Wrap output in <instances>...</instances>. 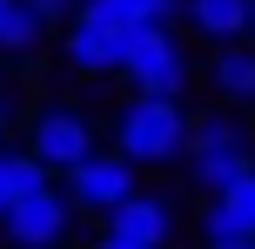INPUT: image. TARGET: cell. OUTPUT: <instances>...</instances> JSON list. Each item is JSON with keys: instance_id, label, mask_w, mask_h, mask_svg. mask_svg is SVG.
Instances as JSON below:
<instances>
[{"instance_id": "3957f363", "label": "cell", "mask_w": 255, "mask_h": 249, "mask_svg": "<svg viewBox=\"0 0 255 249\" xmlns=\"http://www.w3.org/2000/svg\"><path fill=\"white\" fill-rule=\"evenodd\" d=\"M94 121L81 115L74 101H47V108H34V121H27V155L40 162L47 175H67L74 162H88L94 155Z\"/></svg>"}, {"instance_id": "9a60e30c", "label": "cell", "mask_w": 255, "mask_h": 249, "mask_svg": "<svg viewBox=\"0 0 255 249\" xmlns=\"http://www.w3.org/2000/svg\"><path fill=\"white\" fill-rule=\"evenodd\" d=\"M249 135H242V121H229V115H188V148L181 155H215V148H242Z\"/></svg>"}, {"instance_id": "8fae6325", "label": "cell", "mask_w": 255, "mask_h": 249, "mask_svg": "<svg viewBox=\"0 0 255 249\" xmlns=\"http://www.w3.org/2000/svg\"><path fill=\"white\" fill-rule=\"evenodd\" d=\"M181 13H188V27L202 40H249V0H181Z\"/></svg>"}, {"instance_id": "e0dca14e", "label": "cell", "mask_w": 255, "mask_h": 249, "mask_svg": "<svg viewBox=\"0 0 255 249\" xmlns=\"http://www.w3.org/2000/svg\"><path fill=\"white\" fill-rule=\"evenodd\" d=\"M94 249H141V243H121V236H108V229H101V243H94Z\"/></svg>"}, {"instance_id": "7c38bea8", "label": "cell", "mask_w": 255, "mask_h": 249, "mask_svg": "<svg viewBox=\"0 0 255 249\" xmlns=\"http://www.w3.org/2000/svg\"><path fill=\"white\" fill-rule=\"evenodd\" d=\"M255 169V148H215V155H188V175H195V189H208V196H222L229 182H242V175Z\"/></svg>"}, {"instance_id": "7a4b0ae2", "label": "cell", "mask_w": 255, "mask_h": 249, "mask_svg": "<svg viewBox=\"0 0 255 249\" xmlns=\"http://www.w3.org/2000/svg\"><path fill=\"white\" fill-rule=\"evenodd\" d=\"M115 74L128 81L134 94H181L188 88V47H181V34L168 20H154V27H134V34L121 40V67Z\"/></svg>"}, {"instance_id": "8992f818", "label": "cell", "mask_w": 255, "mask_h": 249, "mask_svg": "<svg viewBox=\"0 0 255 249\" xmlns=\"http://www.w3.org/2000/svg\"><path fill=\"white\" fill-rule=\"evenodd\" d=\"M108 223V236H121V243H141V249H168L175 243V202L168 196H128V202H115V209L101 216Z\"/></svg>"}, {"instance_id": "ba28073f", "label": "cell", "mask_w": 255, "mask_h": 249, "mask_svg": "<svg viewBox=\"0 0 255 249\" xmlns=\"http://www.w3.org/2000/svg\"><path fill=\"white\" fill-rule=\"evenodd\" d=\"M61 54H67L74 74L101 81V74H115V67H121V34H108V27H94V20H67Z\"/></svg>"}, {"instance_id": "4fadbf2b", "label": "cell", "mask_w": 255, "mask_h": 249, "mask_svg": "<svg viewBox=\"0 0 255 249\" xmlns=\"http://www.w3.org/2000/svg\"><path fill=\"white\" fill-rule=\"evenodd\" d=\"M40 182H54V175L40 169V162L27 155V148H7V142H0V216H7L20 196H34Z\"/></svg>"}, {"instance_id": "ffe728a7", "label": "cell", "mask_w": 255, "mask_h": 249, "mask_svg": "<svg viewBox=\"0 0 255 249\" xmlns=\"http://www.w3.org/2000/svg\"><path fill=\"white\" fill-rule=\"evenodd\" d=\"M249 47H255V0H249Z\"/></svg>"}, {"instance_id": "9c48e42d", "label": "cell", "mask_w": 255, "mask_h": 249, "mask_svg": "<svg viewBox=\"0 0 255 249\" xmlns=\"http://www.w3.org/2000/svg\"><path fill=\"white\" fill-rule=\"evenodd\" d=\"M168 13H181V0H81L67 20H94V27H108V34H134V27H154V20H168Z\"/></svg>"}, {"instance_id": "2e32d148", "label": "cell", "mask_w": 255, "mask_h": 249, "mask_svg": "<svg viewBox=\"0 0 255 249\" xmlns=\"http://www.w3.org/2000/svg\"><path fill=\"white\" fill-rule=\"evenodd\" d=\"M27 7H34V13H40V20H47V27H54V20H67V13H74V7H81V0H27Z\"/></svg>"}, {"instance_id": "ac0fdd59", "label": "cell", "mask_w": 255, "mask_h": 249, "mask_svg": "<svg viewBox=\"0 0 255 249\" xmlns=\"http://www.w3.org/2000/svg\"><path fill=\"white\" fill-rule=\"evenodd\" d=\"M7 121H13V108H7V94H0V142H7Z\"/></svg>"}, {"instance_id": "5bb4252c", "label": "cell", "mask_w": 255, "mask_h": 249, "mask_svg": "<svg viewBox=\"0 0 255 249\" xmlns=\"http://www.w3.org/2000/svg\"><path fill=\"white\" fill-rule=\"evenodd\" d=\"M40 40H47V20L27 0H0V54H34Z\"/></svg>"}, {"instance_id": "52a82bcc", "label": "cell", "mask_w": 255, "mask_h": 249, "mask_svg": "<svg viewBox=\"0 0 255 249\" xmlns=\"http://www.w3.org/2000/svg\"><path fill=\"white\" fill-rule=\"evenodd\" d=\"M195 236H202V249H208V243H242V236H255V169L242 175V182H229L222 196L202 202Z\"/></svg>"}, {"instance_id": "6da1fadb", "label": "cell", "mask_w": 255, "mask_h": 249, "mask_svg": "<svg viewBox=\"0 0 255 249\" xmlns=\"http://www.w3.org/2000/svg\"><path fill=\"white\" fill-rule=\"evenodd\" d=\"M115 148L134 169L175 162L188 148V108H181V94H128L121 115H115Z\"/></svg>"}, {"instance_id": "277c9868", "label": "cell", "mask_w": 255, "mask_h": 249, "mask_svg": "<svg viewBox=\"0 0 255 249\" xmlns=\"http://www.w3.org/2000/svg\"><path fill=\"white\" fill-rule=\"evenodd\" d=\"M67 229H74V202H67L54 182H40L34 196H20L7 216H0V236H7V249H61Z\"/></svg>"}, {"instance_id": "30bf717a", "label": "cell", "mask_w": 255, "mask_h": 249, "mask_svg": "<svg viewBox=\"0 0 255 249\" xmlns=\"http://www.w3.org/2000/svg\"><path fill=\"white\" fill-rule=\"evenodd\" d=\"M208 81H215L222 101L249 108V101H255V47H249V40H222L215 61H208Z\"/></svg>"}, {"instance_id": "d6986e66", "label": "cell", "mask_w": 255, "mask_h": 249, "mask_svg": "<svg viewBox=\"0 0 255 249\" xmlns=\"http://www.w3.org/2000/svg\"><path fill=\"white\" fill-rule=\"evenodd\" d=\"M208 249H255V236H242V243H208Z\"/></svg>"}, {"instance_id": "5b68a950", "label": "cell", "mask_w": 255, "mask_h": 249, "mask_svg": "<svg viewBox=\"0 0 255 249\" xmlns=\"http://www.w3.org/2000/svg\"><path fill=\"white\" fill-rule=\"evenodd\" d=\"M128 196H134V162H128L121 148H94L88 162L67 169V202H74L81 216H108Z\"/></svg>"}]
</instances>
